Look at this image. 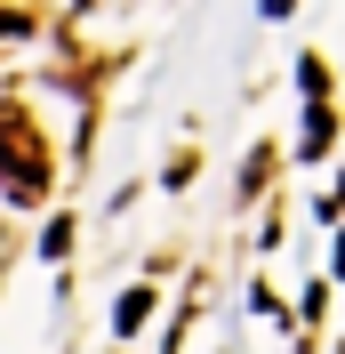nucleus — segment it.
Returning a JSON list of instances; mask_svg holds the SVG:
<instances>
[{"label": "nucleus", "instance_id": "obj_1", "mask_svg": "<svg viewBox=\"0 0 345 354\" xmlns=\"http://www.w3.org/2000/svg\"><path fill=\"white\" fill-rule=\"evenodd\" d=\"M0 194L8 201H41L48 194V145H41V129H32V113L17 97L0 105Z\"/></svg>", "mask_w": 345, "mask_h": 354}, {"label": "nucleus", "instance_id": "obj_2", "mask_svg": "<svg viewBox=\"0 0 345 354\" xmlns=\"http://www.w3.org/2000/svg\"><path fill=\"white\" fill-rule=\"evenodd\" d=\"M145 314H152V290H129V298H121V314H112V330L129 338L137 322H145Z\"/></svg>", "mask_w": 345, "mask_h": 354}, {"label": "nucleus", "instance_id": "obj_3", "mask_svg": "<svg viewBox=\"0 0 345 354\" xmlns=\"http://www.w3.org/2000/svg\"><path fill=\"white\" fill-rule=\"evenodd\" d=\"M322 145H329V105H313L305 113V153H322Z\"/></svg>", "mask_w": 345, "mask_h": 354}, {"label": "nucleus", "instance_id": "obj_4", "mask_svg": "<svg viewBox=\"0 0 345 354\" xmlns=\"http://www.w3.org/2000/svg\"><path fill=\"white\" fill-rule=\"evenodd\" d=\"M297 81H305V97H313V105H322V88H329V73H322V57H305V65H297Z\"/></svg>", "mask_w": 345, "mask_h": 354}, {"label": "nucleus", "instance_id": "obj_5", "mask_svg": "<svg viewBox=\"0 0 345 354\" xmlns=\"http://www.w3.org/2000/svg\"><path fill=\"white\" fill-rule=\"evenodd\" d=\"M0 41H32V17H17V8H0Z\"/></svg>", "mask_w": 345, "mask_h": 354}, {"label": "nucleus", "instance_id": "obj_6", "mask_svg": "<svg viewBox=\"0 0 345 354\" xmlns=\"http://www.w3.org/2000/svg\"><path fill=\"white\" fill-rule=\"evenodd\" d=\"M265 17H289V0H265Z\"/></svg>", "mask_w": 345, "mask_h": 354}, {"label": "nucleus", "instance_id": "obj_7", "mask_svg": "<svg viewBox=\"0 0 345 354\" xmlns=\"http://www.w3.org/2000/svg\"><path fill=\"white\" fill-rule=\"evenodd\" d=\"M81 8H97V0H81Z\"/></svg>", "mask_w": 345, "mask_h": 354}]
</instances>
